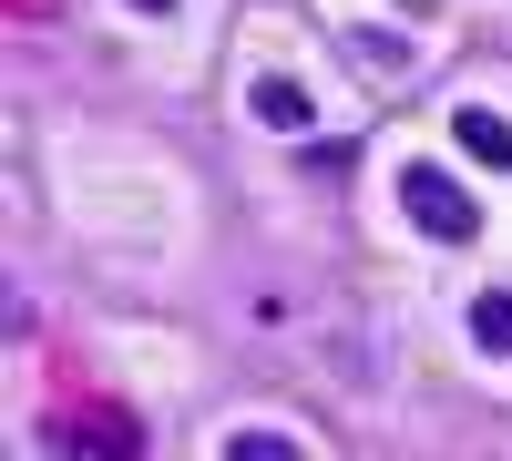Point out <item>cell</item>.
Here are the masks:
<instances>
[{
	"mask_svg": "<svg viewBox=\"0 0 512 461\" xmlns=\"http://www.w3.org/2000/svg\"><path fill=\"white\" fill-rule=\"evenodd\" d=\"M400 195L420 205V226H431V236H472V205H461L441 175H400Z\"/></svg>",
	"mask_w": 512,
	"mask_h": 461,
	"instance_id": "1",
	"label": "cell"
},
{
	"mask_svg": "<svg viewBox=\"0 0 512 461\" xmlns=\"http://www.w3.org/2000/svg\"><path fill=\"white\" fill-rule=\"evenodd\" d=\"M154 11H164V0H154Z\"/></svg>",
	"mask_w": 512,
	"mask_h": 461,
	"instance_id": "5",
	"label": "cell"
},
{
	"mask_svg": "<svg viewBox=\"0 0 512 461\" xmlns=\"http://www.w3.org/2000/svg\"><path fill=\"white\" fill-rule=\"evenodd\" d=\"M472 339H482V349H512V298H482V308H472Z\"/></svg>",
	"mask_w": 512,
	"mask_h": 461,
	"instance_id": "3",
	"label": "cell"
},
{
	"mask_svg": "<svg viewBox=\"0 0 512 461\" xmlns=\"http://www.w3.org/2000/svg\"><path fill=\"white\" fill-rule=\"evenodd\" d=\"M226 461H287V441L277 431H246V441H226Z\"/></svg>",
	"mask_w": 512,
	"mask_h": 461,
	"instance_id": "4",
	"label": "cell"
},
{
	"mask_svg": "<svg viewBox=\"0 0 512 461\" xmlns=\"http://www.w3.org/2000/svg\"><path fill=\"white\" fill-rule=\"evenodd\" d=\"M461 144H472L482 164H512V134H502V123H492V113H461Z\"/></svg>",
	"mask_w": 512,
	"mask_h": 461,
	"instance_id": "2",
	"label": "cell"
}]
</instances>
